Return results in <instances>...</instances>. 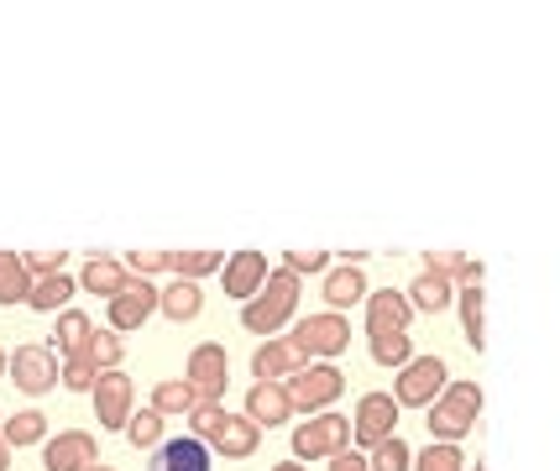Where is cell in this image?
<instances>
[{
    "label": "cell",
    "mask_w": 560,
    "mask_h": 471,
    "mask_svg": "<svg viewBox=\"0 0 560 471\" xmlns=\"http://www.w3.org/2000/svg\"><path fill=\"white\" fill-rule=\"evenodd\" d=\"M398 403H393V393H362V403H357V420H351V440L357 446H377V440H388V435H398Z\"/></svg>",
    "instance_id": "obj_9"
},
{
    "label": "cell",
    "mask_w": 560,
    "mask_h": 471,
    "mask_svg": "<svg viewBox=\"0 0 560 471\" xmlns=\"http://www.w3.org/2000/svg\"><path fill=\"white\" fill-rule=\"evenodd\" d=\"M351 450V420L346 414H310V420L293 429V461H330Z\"/></svg>",
    "instance_id": "obj_4"
},
{
    "label": "cell",
    "mask_w": 560,
    "mask_h": 471,
    "mask_svg": "<svg viewBox=\"0 0 560 471\" xmlns=\"http://www.w3.org/2000/svg\"><path fill=\"white\" fill-rule=\"evenodd\" d=\"M445 382H451V373H445L440 356H409L398 367V382H393V403L398 409H430Z\"/></svg>",
    "instance_id": "obj_5"
},
{
    "label": "cell",
    "mask_w": 560,
    "mask_h": 471,
    "mask_svg": "<svg viewBox=\"0 0 560 471\" xmlns=\"http://www.w3.org/2000/svg\"><path fill=\"white\" fill-rule=\"evenodd\" d=\"M189 382L199 388V398L225 393V388H231V356H225V346L205 341V346L189 351Z\"/></svg>",
    "instance_id": "obj_15"
},
{
    "label": "cell",
    "mask_w": 560,
    "mask_h": 471,
    "mask_svg": "<svg viewBox=\"0 0 560 471\" xmlns=\"http://www.w3.org/2000/svg\"><path fill=\"white\" fill-rule=\"evenodd\" d=\"M95 377H100V367L90 362V356H69V362H63V373H58V388H69V393H90V388H95Z\"/></svg>",
    "instance_id": "obj_37"
},
{
    "label": "cell",
    "mask_w": 560,
    "mask_h": 471,
    "mask_svg": "<svg viewBox=\"0 0 560 471\" xmlns=\"http://www.w3.org/2000/svg\"><path fill=\"white\" fill-rule=\"evenodd\" d=\"M32 294V278H26L22 257L16 251H0V309H16Z\"/></svg>",
    "instance_id": "obj_27"
},
{
    "label": "cell",
    "mask_w": 560,
    "mask_h": 471,
    "mask_svg": "<svg viewBox=\"0 0 560 471\" xmlns=\"http://www.w3.org/2000/svg\"><path fill=\"white\" fill-rule=\"evenodd\" d=\"M409 356H415L409 330H398V335H377V341H372V362H377V367H404Z\"/></svg>",
    "instance_id": "obj_36"
},
{
    "label": "cell",
    "mask_w": 560,
    "mask_h": 471,
    "mask_svg": "<svg viewBox=\"0 0 560 471\" xmlns=\"http://www.w3.org/2000/svg\"><path fill=\"white\" fill-rule=\"evenodd\" d=\"M0 440H5L11 450L43 446V440H48V414H43V409H22V414H11V420L0 424Z\"/></svg>",
    "instance_id": "obj_25"
},
{
    "label": "cell",
    "mask_w": 560,
    "mask_h": 471,
    "mask_svg": "<svg viewBox=\"0 0 560 471\" xmlns=\"http://www.w3.org/2000/svg\"><path fill=\"white\" fill-rule=\"evenodd\" d=\"M325 268H330V257H325V251H283V273H293V278L325 273Z\"/></svg>",
    "instance_id": "obj_39"
},
{
    "label": "cell",
    "mask_w": 560,
    "mask_h": 471,
    "mask_svg": "<svg viewBox=\"0 0 560 471\" xmlns=\"http://www.w3.org/2000/svg\"><path fill=\"white\" fill-rule=\"evenodd\" d=\"M409 471H466V456H462V446H451V440H430L424 450H415Z\"/></svg>",
    "instance_id": "obj_31"
},
{
    "label": "cell",
    "mask_w": 560,
    "mask_h": 471,
    "mask_svg": "<svg viewBox=\"0 0 560 471\" xmlns=\"http://www.w3.org/2000/svg\"><path fill=\"white\" fill-rule=\"evenodd\" d=\"M225 268V251H173V268L168 273H178L184 283H199V278H210Z\"/></svg>",
    "instance_id": "obj_32"
},
{
    "label": "cell",
    "mask_w": 560,
    "mask_h": 471,
    "mask_svg": "<svg viewBox=\"0 0 560 471\" xmlns=\"http://www.w3.org/2000/svg\"><path fill=\"white\" fill-rule=\"evenodd\" d=\"M147 471H210V446L184 435V440H163L152 450V467Z\"/></svg>",
    "instance_id": "obj_19"
},
{
    "label": "cell",
    "mask_w": 560,
    "mask_h": 471,
    "mask_svg": "<svg viewBox=\"0 0 560 471\" xmlns=\"http://www.w3.org/2000/svg\"><path fill=\"white\" fill-rule=\"evenodd\" d=\"M184 420H189V435L210 446V440H215V429H220V420H225V409H220V398H199Z\"/></svg>",
    "instance_id": "obj_35"
},
{
    "label": "cell",
    "mask_w": 560,
    "mask_h": 471,
    "mask_svg": "<svg viewBox=\"0 0 560 471\" xmlns=\"http://www.w3.org/2000/svg\"><path fill=\"white\" fill-rule=\"evenodd\" d=\"M283 388H289L293 414H304V420H310V414H325V409L346 393V377H341L336 362H310V367H299Z\"/></svg>",
    "instance_id": "obj_3"
},
{
    "label": "cell",
    "mask_w": 560,
    "mask_h": 471,
    "mask_svg": "<svg viewBox=\"0 0 560 471\" xmlns=\"http://www.w3.org/2000/svg\"><path fill=\"white\" fill-rule=\"evenodd\" d=\"M330 471H366V456H351V450H341V456H330Z\"/></svg>",
    "instance_id": "obj_41"
},
{
    "label": "cell",
    "mask_w": 560,
    "mask_h": 471,
    "mask_svg": "<svg viewBox=\"0 0 560 471\" xmlns=\"http://www.w3.org/2000/svg\"><path fill=\"white\" fill-rule=\"evenodd\" d=\"M482 420V388L477 382H445L440 398L430 403V440H451L462 446Z\"/></svg>",
    "instance_id": "obj_2"
},
{
    "label": "cell",
    "mask_w": 560,
    "mask_h": 471,
    "mask_svg": "<svg viewBox=\"0 0 560 471\" xmlns=\"http://www.w3.org/2000/svg\"><path fill=\"white\" fill-rule=\"evenodd\" d=\"M95 456H100V446L90 429H58L48 446H43V471H90Z\"/></svg>",
    "instance_id": "obj_11"
},
{
    "label": "cell",
    "mask_w": 560,
    "mask_h": 471,
    "mask_svg": "<svg viewBox=\"0 0 560 471\" xmlns=\"http://www.w3.org/2000/svg\"><path fill=\"white\" fill-rule=\"evenodd\" d=\"M293 346L310 351V362H336L346 346H351V325H346V315H336V309H325V315H310V320L293 325Z\"/></svg>",
    "instance_id": "obj_6"
},
{
    "label": "cell",
    "mask_w": 560,
    "mask_h": 471,
    "mask_svg": "<svg viewBox=\"0 0 560 471\" xmlns=\"http://www.w3.org/2000/svg\"><path fill=\"white\" fill-rule=\"evenodd\" d=\"M0 471H11V446L0 440Z\"/></svg>",
    "instance_id": "obj_42"
},
{
    "label": "cell",
    "mask_w": 560,
    "mask_h": 471,
    "mask_svg": "<svg viewBox=\"0 0 560 471\" xmlns=\"http://www.w3.org/2000/svg\"><path fill=\"white\" fill-rule=\"evenodd\" d=\"M73 283L69 273H52V278H32V294H26V309H37V315H63V304L73 298Z\"/></svg>",
    "instance_id": "obj_23"
},
{
    "label": "cell",
    "mask_w": 560,
    "mask_h": 471,
    "mask_svg": "<svg viewBox=\"0 0 560 471\" xmlns=\"http://www.w3.org/2000/svg\"><path fill=\"white\" fill-rule=\"evenodd\" d=\"M121 435L137 450H158L163 446V414H158V409H131V420H126Z\"/></svg>",
    "instance_id": "obj_30"
},
{
    "label": "cell",
    "mask_w": 560,
    "mask_h": 471,
    "mask_svg": "<svg viewBox=\"0 0 560 471\" xmlns=\"http://www.w3.org/2000/svg\"><path fill=\"white\" fill-rule=\"evenodd\" d=\"M366 298V273L357 268V262H346V268H336V273H325V304L341 315L346 304H362Z\"/></svg>",
    "instance_id": "obj_24"
},
{
    "label": "cell",
    "mask_w": 560,
    "mask_h": 471,
    "mask_svg": "<svg viewBox=\"0 0 560 471\" xmlns=\"http://www.w3.org/2000/svg\"><path fill=\"white\" fill-rule=\"evenodd\" d=\"M246 420L257 424V429H278V424H289L293 420L289 388H283V382H257V388L246 393Z\"/></svg>",
    "instance_id": "obj_16"
},
{
    "label": "cell",
    "mask_w": 560,
    "mask_h": 471,
    "mask_svg": "<svg viewBox=\"0 0 560 471\" xmlns=\"http://www.w3.org/2000/svg\"><path fill=\"white\" fill-rule=\"evenodd\" d=\"M415 320V304L398 294V289H377V294H366V341H377V335H398V330H409Z\"/></svg>",
    "instance_id": "obj_13"
},
{
    "label": "cell",
    "mask_w": 560,
    "mask_h": 471,
    "mask_svg": "<svg viewBox=\"0 0 560 471\" xmlns=\"http://www.w3.org/2000/svg\"><path fill=\"white\" fill-rule=\"evenodd\" d=\"M409 304L415 309H424V315H440V309H451V298H456V289L445 283V278H435V273H419L415 283H409Z\"/></svg>",
    "instance_id": "obj_26"
},
{
    "label": "cell",
    "mask_w": 560,
    "mask_h": 471,
    "mask_svg": "<svg viewBox=\"0 0 560 471\" xmlns=\"http://www.w3.org/2000/svg\"><path fill=\"white\" fill-rule=\"evenodd\" d=\"M90 471H116V467H90Z\"/></svg>",
    "instance_id": "obj_45"
},
{
    "label": "cell",
    "mask_w": 560,
    "mask_h": 471,
    "mask_svg": "<svg viewBox=\"0 0 560 471\" xmlns=\"http://www.w3.org/2000/svg\"><path fill=\"white\" fill-rule=\"evenodd\" d=\"M415 461V446L404 440V435H388V440H377L372 456H366V471H409Z\"/></svg>",
    "instance_id": "obj_33"
},
{
    "label": "cell",
    "mask_w": 560,
    "mask_h": 471,
    "mask_svg": "<svg viewBox=\"0 0 560 471\" xmlns=\"http://www.w3.org/2000/svg\"><path fill=\"white\" fill-rule=\"evenodd\" d=\"M84 356L95 362L100 373H116V367H121V356H126V346H121V335H116V330H95V335H90V346H84Z\"/></svg>",
    "instance_id": "obj_34"
},
{
    "label": "cell",
    "mask_w": 560,
    "mask_h": 471,
    "mask_svg": "<svg viewBox=\"0 0 560 471\" xmlns=\"http://www.w3.org/2000/svg\"><path fill=\"white\" fill-rule=\"evenodd\" d=\"M126 273L131 278H152V273H168L173 268V251H131V257H121Z\"/></svg>",
    "instance_id": "obj_38"
},
{
    "label": "cell",
    "mask_w": 560,
    "mask_h": 471,
    "mask_svg": "<svg viewBox=\"0 0 560 471\" xmlns=\"http://www.w3.org/2000/svg\"><path fill=\"white\" fill-rule=\"evenodd\" d=\"M158 315V289L147 278H126V289L110 298V330H142Z\"/></svg>",
    "instance_id": "obj_12"
},
{
    "label": "cell",
    "mask_w": 560,
    "mask_h": 471,
    "mask_svg": "<svg viewBox=\"0 0 560 471\" xmlns=\"http://www.w3.org/2000/svg\"><path fill=\"white\" fill-rule=\"evenodd\" d=\"M126 262L121 257H110V251H90V262H84V268H79V278H73V283H79V289H90V294H100V298H116L126 289Z\"/></svg>",
    "instance_id": "obj_17"
},
{
    "label": "cell",
    "mask_w": 560,
    "mask_h": 471,
    "mask_svg": "<svg viewBox=\"0 0 560 471\" xmlns=\"http://www.w3.org/2000/svg\"><path fill=\"white\" fill-rule=\"evenodd\" d=\"M158 309H163L168 320H178V325L195 320L199 309H205V298H199V283H184V278H178L168 294H158Z\"/></svg>",
    "instance_id": "obj_28"
},
{
    "label": "cell",
    "mask_w": 560,
    "mask_h": 471,
    "mask_svg": "<svg viewBox=\"0 0 560 471\" xmlns=\"http://www.w3.org/2000/svg\"><path fill=\"white\" fill-rule=\"evenodd\" d=\"M293 309H299V278L283 273V268H272L268 283L242 304V325L252 330V335L268 341V335H278V330L293 320Z\"/></svg>",
    "instance_id": "obj_1"
},
{
    "label": "cell",
    "mask_w": 560,
    "mask_h": 471,
    "mask_svg": "<svg viewBox=\"0 0 560 471\" xmlns=\"http://www.w3.org/2000/svg\"><path fill=\"white\" fill-rule=\"evenodd\" d=\"M451 309H462V335L471 351L488 346V298H482V283H466L462 294L451 298Z\"/></svg>",
    "instance_id": "obj_20"
},
{
    "label": "cell",
    "mask_w": 560,
    "mask_h": 471,
    "mask_svg": "<svg viewBox=\"0 0 560 471\" xmlns=\"http://www.w3.org/2000/svg\"><path fill=\"white\" fill-rule=\"evenodd\" d=\"M272 471H304V467H299V461H278V467H272Z\"/></svg>",
    "instance_id": "obj_43"
},
{
    "label": "cell",
    "mask_w": 560,
    "mask_h": 471,
    "mask_svg": "<svg viewBox=\"0 0 560 471\" xmlns=\"http://www.w3.org/2000/svg\"><path fill=\"white\" fill-rule=\"evenodd\" d=\"M5 362H11V356H5V351H0V377H5Z\"/></svg>",
    "instance_id": "obj_44"
},
{
    "label": "cell",
    "mask_w": 560,
    "mask_h": 471,
    "mask_svg": "<svg viewBox=\"0 0 560 471\" xmlns=\"http://www.w3.org/2000/svg\"><path fill=\"white\" fill-rule=\"evenodd\" d=\"M90 398H95V420L100 429H126V420H131V409H137V382L116 367V373H100L95 388H90Z\"/></svg>",
    "instance_id": "obj_7"
},
{
    "label": "cell",
    "mask_w": 560,
    "mask_h": 471,
    "mask_svg": "<svg viewBox=\"0 0 560 471\" xmlns=\"http://www.w3.org/2000/svg\"><path fill=\"white\" fill-rule=\"evenodd\" d=\"M466 471H482V467H466Z\"/></svg>",
    "instance_id": "obj_46"
},
{
    "label": "cell",
    "mask_w": 560,
    "mask_h": 471,
    "mask_svg": "<svg viewBox=\"0 0 560 471\" xmlns=\"http://www.w3.org/2000/svg\"><path fill=\"white\" fill-rule=\"evenodd\" d=\"M5 373H11V382L32 398L58 393V356H52L48 346H16V356L5 362Z\"/></svg>",
    "instance_id": "obj_8"
},
{
    "label": "cell",
    "mask_w": 560,
    "mask_h": 471,
    "mask_svg": "<svg viewBox=\"0 0 560 471\" xmlns=\"http://www.w3.org/2000/svg\"><path fill=\"white\" fill-rule=\"evenodd\" d=\"M63 251H26L22 257V268H26V278H52V273H63Z\"/></svg>",
    "instance_id": "obj_40"
},
{
    "label": "cell",
    "mask_w": 560,
    "mask_h": 471,
    "mask_svg": "<svg viewBox=\"0 0 560 471\" xmlns=\"http://www.w3.org/2000/svg\"><path fill=\"white\" fill-rule=\"evenodd\" d=\"M268 273L272 268H268L262 251H236V257H225V268H220V289H225V298L246 304V298L268 283Z\"/></svg>",
    "instance_id": "obj_14"
},
{
    "label": "cell",
    "mask_w": 560,
    "mask_h": 471,
    "mask_svg": "<svg viewBox=\"0 0 560 471\" xmlns=\"http://www.w3.org/2000/svg\"><path fill=\"white\" fill-rule=\"evenodd\" d=\"M210 446H215L225 461H246V456H257V446H262V429L246 420V414H225Z\"/></svg>",
    "instance_id": "obj_18"
},
{
    "label": "cell",
    "mask_w": 560,
    "mask_h": 471,
    "mask_svg": "<svg viewBox=\"0 0 560 471\" xmlns=\"http://www.w3.org/2000/svg\"><path fill=\"white\" fill-rule=\"evenodd\" d=\"M90 335H95V325H90V315H84V309H63V315H58V325H52V346H58V356H63V362H69V356H84Z\"/></svg>",
    "instance_id": "obj_22"
},
{
    "label": "cell",
    "mask_w": 560,
    "mask_h": 471,
    "mask_svg": "<svg viewBox=\"0 0 560 471\" xmlns=\"http://www.w3.org/2000/svg\"><path fill=\"white\" fill-rule=\"evenodd\" d=\"M195 403H199V388H195V382H158L147 409H158V414L168 420V414H189Z\"/></svg>",
    "instance_id": "obj_29"
},
{
    "label": "cell",
    "mask_w": 560,
    "mask_h": 471,
    "mask_svg": "<svg viewBox=\"0 0 560 471\" xmlns=\"http://www.w3.org/2000/svg\"><path fill=\"white\" fill-rule=\"evenodd\" d=\"M424 273H435V278H445V283H482V262L477 257H466V251H424Z\"/></svg>",
    "instance_id": "obj_21"
},
{
    "label": "cell",
    "mask_w": 560,
    "mask_h": 471,
    "mask_svg": "<svg viewBox=\"0 0 560 471\" xmlns=\"http://www.w3.org/2000/svg\"><path fill=\"white\" fill-rule=\"evenodd\" d=\"M299 367H310V351L293 346V335H268V346L252 351V377L257 382H289Z\"/></svg>",
    "instance_id": "obj_10"
}]
</instances>
